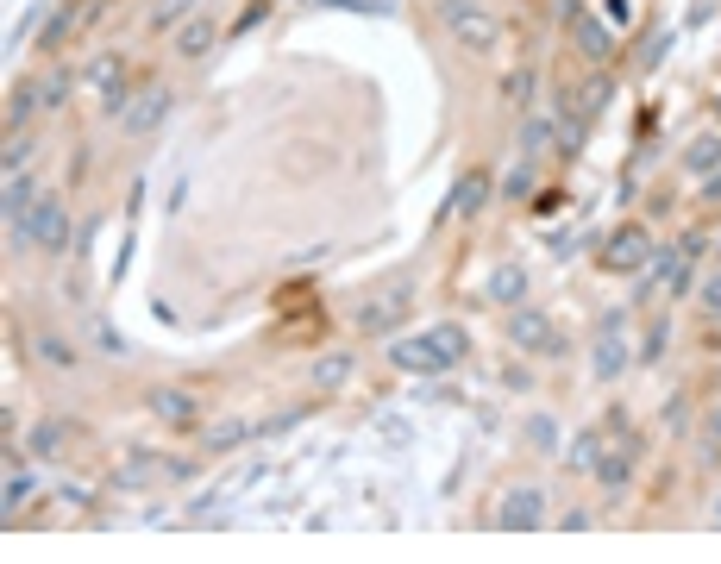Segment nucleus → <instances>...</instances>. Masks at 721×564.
<instances>
[{"label":"nucleus","instance_id":"f257e3e1","mask_svg":"<svg viewBox=\"0 0 721 564\" xmlns=\"http://www.w3.org/2000/svg\"><path fill=\"white\" fill-rule=\"evenodd\" d=\"M464 358H471V333H464L458 320H439V326H427V333H408V339L389 345V364L408 370V376H446Z\"/></svg>","mask_w":721,"mask_h":564},{"label":"nucleus","instance_id":"f03ea898","mask_svg":"<svg viewBox=\"0 0 721 564\" xmlns=\"http://www.w3.org/2000/svg\"><path fill=\"white\" fill-rule=\"evenodd\" d=\"M439 19H446V32L464 44V51H496L502 44V26H496V13L483 7V0H439Z\"/></svg>","mask_w":721,"mask_h":564},{"label":"nucleus","instance_id":"7ed1b4c3","mask_svg":"<svg viewBox=\"0 0 721 564\" xmlns=\"http://www.w3.org/2000/svg\"><path fill=\"white\" fill-rule=\"evenodd\" d=\"M13 239L19 245H38V251H69V214H63V201L57 195H38L32 214L13 226Z\"/></svg>","mask_w":721,"mask_h":564},{"label":"nucleus","instance_id":"20e7f679","mask_svg":"<svg viewBox=\"0 0 721 564\" xmlns=\"http://www.w3.org/2000/svg\"><path fill=\"white\" fill-rule=\"evenodd\" d=\"M565 19H571V38H577V51H584L590 63H609L615 57V32H609V19H590L577 0H565Z\"/></svg>","mask_w":721,"mask_h":564},{"label":"nucleus","instance_id":"39448f33","mask_svg":"<svg viewBox=\"0 0 721 564\" xmlns=\"http://www.w3.org/2000/svg\"><path fill=\"white\" fill-rule=\"evenodd\" d=\"M508 339H515L521 351H546V358H558V351H565L558 326H552L540 308H515V320H508Z\"/></svg>","mask_w":721,"mask_h":564},{"label":"nucleus","instance_id":"423d86ee","mask_svg":"<svg viewBox=\"0 0 721 564\" xmlns=\"http://www.w3.org/2000/svg\"><path fill=\"white\" fill-rule=\"evenodd\" d=\"M408 301H414V289H408V282H395L389 295H370L364 308H358V326H364V333H395V326L408 320Z\"/></svg>","mask_w":721,"mask_h":564},{"label":"nucleus","instance_id":"0eeeda50","mask_svg":"<svg viewBox=\"0 0 721 564\" xmlns=\"http://www.w3.org/2000/svg\"><path fill=\"white\" fill-rule=\"evenodd\" d=\"M602 264H609V270H646V264H653V239H646V226L609 232V245H602Z\"/></svg>","mask_w":721,"mask_h":564},{"label":"nucleus","instance_id":"6e6552de","mask_svg":"<svg viewBox=\"0 0 721 564\" xmlns=\"http://www.w3.org/2000/svg\"><path fill=\"white\" fill-rule=\"evenodd\" d=\"M546 521V496H540V489H508V496H502V508H496V527H508V533H533V527H540Z\"/></svg>","mask_w":721,"mask_h":564},{"label":"nucleus","instance_id":"1a4fd4ad","mask_svg":"<svg viewBox=\"0 0 721 564\" xmlns=\"http://www.w3.org/2000/svg\"><path fill=\"white\" fill-rule=\"evenodd\" d=\"M590 370L602 376V383H615V376L627 370V339H621V314H602V326H596V358H590Z\"/></svg>","mask_w":721,"mask_h":564},{"label":"nucleus","instance_id":"9d476101","mask_svg":"<svg viewBox=\"0 0 721 564\" xmlns=\"http://www.w3.org/2000/svg\"><path fill=\"white\" fill-rule=\"evenodd\" d=\"M634 464H640V439H621L615 452H602V458H596V477H602V489H621L627 477H634Z\"/></svg>","mask_w":721,"mask_h":564},{"label":"nucleus","instance_id":"9b49d317","mask_svg":"<svg viewBox=\"0 0 721 564\" xmlns=\"http://www.w3.org/2000/svg\"><path fill=\"white\" fill-rule=\"evenodd\" d=\"M151 477H189V464H170V458H151V452H138L120 464V489H138V483H151Z\"/></svg>","mask_w":721,"mask_h":564},{"label":"nucleus","instance_id":"f8f14e48","mask_svg":"<svg viewBox=\"0 0 721 564\" xmlns=\"http://www.w3.org/2000/svg\"><path fill=\"white\" fill-rule=\"evenodd\" d=\"M164 113H170V88H145V94H138V107H126L120 126H126V132H151Z\"/></svg>","mask_w":721,"mask_h":564},{"label":"nucleus","instance_id":"ddd939ff","mask_svg":"<svg viewBox=\"0 0 721 564\" xmlns=\"http://www.w3.org/2000/svg\"><path fill=\"white\" fill-rule=\"evenodd\" d=\"M151 408H157V420H170V427H195V395L189 389H157Z\"/></svg>","mask_w":721,"mask_h":564},{"label":"nucleus","instance_id":"4468645a","mask_svg":"<svg viewBox=\"0 0 721 564\" xmlns=\"http://www.w3.org/2000/svg\"><path fill=\"white\" fill-rule=\"evenodd\" d=\"M521 439L533 445V452H546V458L565 452V439H558V420H552V414H527V420H521Z\"/></svg>","mask_w":721,"mask_h":564},{"label":"nucleus","instance_id":"2eb2a0df","mask_svg":"<svg viewBox=\"0 0 721 564\" xmlns=\"http://www.w3.org/2000/svg\"><path fill=\"white\" fill-rule=\"evenodd\" d=\"M483 201H490V176H483V170H471V176H464L458 188H452V201H446V214H477V207Z\"/></svg>","mask_w":721,"mask_h":564},{"label":"nucleus","instance_id":"dca6fc26","mask_svg":"<svg viewBox=\"0 0 721 564\" xmlns=\"http://www.w3.org/2000/svg\"><path fill=\"white\" fill-rule=\"evenodd\" d=\"M684 170H696V176H715L721 170V138L715 132H703V138H690V145H684Z\"/></svg>","mask_w":721,"mask_h":564},{"label":"nucleus","instance_id":"f3484780","mask_svg":"<svg viewBox=\"0 0 721 564\" xmlns=\"http://www.w3.org/2000/svg\"><path fill=\"white\" fill-rule=\"evenodd\" d=\"M490 301H527V270L521 264H496L490 270Z\"/></svg>","mask_w":721,"mask_h":564},{"label":"nucleus","instance_id":"a211bd4d","mask_svg":"<svg viewBox=\"0 0 721 564\" xmlns=\"http://www.w3.org/2000/svg\"><path fill=\"white\" fill-rule=\"evenodd\" d=\"M245 439H258V420H220V427H207V452H232Z\"/></svg>","mask_w":721,"mask_h":564},{"label":"nucleus","instance_id":"6ab92c4d","mask_svg":"<svg viewBox=\"0 0 721 564\" xmlns=\"http://www.w3.org/2000/svg\"><path fill=\"white\" fill-rule=\"evenodd\" d=\"M32 201H38V188L26 182V170H13V176H7V226L26 220V214H32Z\"/></svg>","mask_w":721,"mask_h":564},{"label":"nucleus","instance_id":"aec40b11","mask_svg":"<svg viewBox=\"0 0 721 564\" xmlns=\"http://www.w3.org/2000/svg\"><path fill=\"white\" fill-rule=\"evenodd\" d=\"M609 101H615V82H609V76H590L584 88H577V113H584V120H596Z\"/></svg>","mask_w":721,"mask_h":564},{"label":"nucleus","instance_id":"412c9836","mask_svg":"<svg viewBox=\"0 0 721 564\" xmlns=\"http://www.w3.org/2000/svg\"><path fill=\"white\" fill-rule=\"evenodd\" d=\"M558 458H565L571 470H596V458H602V433H577Z\"/></svg>","mask_w":721,"mask_h":564},{"label":"nucleus","instance_id":"4be33fe9","mask_svg":"<svg viewBox=\"0 0 721 564\" xmlns=\"http://www.w3.org/2000/svg\"><path fill=\"white\" fill-rule=\"evenodd\" d=\"M63 439H69L63 420H44V427L32 433V452H38V458H63Z\"/></svg>","mask_w":721,"mask_h":564},{"label":"nucleus","instance_id":"5701e85b","mask_svg":"<svg viewBox=\"0 0 721 564\" xmlns=\"http://www.w3.org/2000/svg\"><path fill=\"white\" fill-rule=\"evenodd\" d=\"M207 44H214V26H207V19H195V26H182L176 51H182V57H207Z\"/></svg>","mask_w":721,"mask_h":564},{"label":"nucleus","instance_id":"b1692460","mask_svg":"<svg viewBox=\"0 0 721 564\" xmlns=\"http://www.w3.org/2000/svg\"><path fill=\"white\" fill-rule=\"evenodd\" d=\"M32 107H44V101H38V88H13V94H7V126H26V120H32Z\"/></svg>","mask_w":721,"mask_h":564},{"label":"nucleus","instance_id":"393cba45","mask_svg":"<svg viewBox=\"0 0 721 564\" xmlns=\"http://www.w3.org/2000/svg\"><path fill=\"white\" fill-rule=\"evenodd\" d=\"M38 101H44V107H63V101H69V76H63V69H51V76L38 82Z\"/></svg>","mask_w":721,"mask_h":564},{"label":"nucleus","instance_id":"a878e982","mask_svg":"<svg viewBox=\"0 0 721 564\" xmlns=\"http://www.w3.org/2000/svg\"><path fill=\"white\" fill-rule=\"evenodd\" d=\"M345 376H352V358H327V364L314 370V383H320V389H339Z\"/></svg>","mask_w":721,"mask_h":564},{"label":"nucleus","instance_id":"bb28decb","mask_svg":"<svg viewBox=\"0 0 721 564\" xmlns=\"http://www.w3.org/2000/svg\"><path fill=\"white\" fill-rule=\"evenodd\" d=\"M546 145H552V126H546V120H527V132H521V151H527V157H540Z\"/></svg>","mask_w":721,"mask_h":564},{"label":"nucleus","instance_id":"cd10ccee","mask_svg":"<svg viewBox=\"0 0 721 564\" xmlns=\"http://www.w3.org/2000/svg\"><path fill=\"white\" fill-rule=\"evenodd\" d=\"M508 195H515V201H521V195H533V157H521L515 170H508Z\"/></svg>","mask_w":721,"mask_h":564},{"label":"nucleus","instance_id":"c85d7f7f","mask_svg":"<svg viewBox=\"0 0 721 564\" xmlns=\"http://www.w3.org/2000/svg\"><path fill=\"white\" fill-rule=\"evenodd\" d=\"M602 19H609V32L634 26V0H602Z\"/></svg>","mask_w":721,"mask_h":564},{"label":"nucleus","instance_id":"c756f323","mask_svg":"<svg viewBox=\"0 0 721 564\" xmlns=\"http://www.w3.org/2000/svg\"><path fill=\"white\" fill-rule=\"evenodd\" d=\"M665 51H671V32H653V38H646V51H640V69H659Z\"/></svg>","mask_w":721,"mask_h":564},{"label":"nucleus","instance_id":"7c9ffc66","mask_svg":"<svg viewBox=\"0 0 721 564\" xmlns=\"http://www.w3.org/2000/svg\"><path fill=\"white\" fill-rule=\"evenodd\" d=\"M665 345H671V326L653 320V326H646V351H640V358H665Z\"/></svg>","mask_w":721,"mask_h":564},{"label":"nucleus","instance_id":"2f4dec72","mask_svg":"<svg viewBox=\"0 0 721 564\" xmlns=\"http://www.w3.org/2000/svg\"><path fill=\"white\" fill-rule=\"evenodd\" d=\"M320 7H358V13H395L402 0H320Z\"/></svg>","mask_w":721,"mask_h":564},{"label":"nucleus","instance_id":"473e14b6","mask_svg":"<svg viewBox=\"0 0 721 564\" xmlns=\"http://www.w3.org/2000/svg\"><path fill=\"white\" fill-rule=\"evenodd\" d=\"M69 26H76V13H57L51 26H44V51H57V44L69 38Z\"/></svg>","mask_w":721,"mask_h":564},{"label":"nucleus","instance_id":"72a5a7b5","mask_svg":"<svg viewBox=\"0 0 721 564\" xmlns=\"http://www.w3.org/2000/svg\"><path fill=\"white\" fill-rule=\"evenodd\" d=\"M26 496H32V477L26 470H7V508H19Z\"/></svg>","mask_w":721,"mask_h":564},{"label":"nucleus","instance_id":"f704fd0d","mask_svg":"<svg viewBox=\"0 0 721 564\" xmlns=\"http://www.w3.org/2000/svg\"><path fill=\"white\" fill-rule=\"evenodd\" d=\"M703 308L721 320V270H715V276H703Z\"/></svg>","mask_w":721,"mask_h":564},{"label":"nucleus","instance_id":"c9c22d12","mask_svg":"<svg viewBox=\"0 0 721 564\" xmlns=\"http://www.w3.org/2000/svg\"><path fill=\"white\" fill-rule=\"evenodd\" d=\"M38 351H44V364H76V351H69L63 339H44Z\"/></svg>","mask_w":721,"mask_h":564},{"label":"nucleus","instance_id":"e433bc0d","mask_svg":"<svg viewBox=\"0 0 721 564\" xmlns=\"http://www.w3.org/2000/svg\"><path fill=\"white\" fill-rule=\"evenodd\" d=\"M182 13H189V0H157L151 19H157V26H170V19H182Z\"/></svg>","mask_w":721,"mask_h":564},{"label":"nucleus","instance_id":"4c0bfd02","mask_svg":"<svg viewBox=\"0 0 721 564\" xmlns=\"http://www.w3.org/2000/svg\"><path fill=\"white\" fill-rule=\"evenodd\" d=\"M26 157H32V145H26V138H13V145H7V176L26 170Z\"/></svg>","mask_w":721,"mask_h":564},{"label":"nucleus","instance_id":"58836bf2","mask_svg":"<svg viewBox=\"0 0 721 564\" xmlns=\"http://www.w3.org/2000/svg\"><path fill=\"white\" fill-rule=\"evenodd\" d=\"M684 420H690V408H684V395H671V402H665V427H684Z\"/></svg>","mask_w":721,"mask_h":564},{"label":"nucleus","instance_id":"ea45409f","mask_svg":"<svg viewBox=\"0 0 721 564\" xmlns=\"http://www.w3.org/2000/svg\"><path fill=\"white\" fill-rule=\"evenodd\" d=\"M95 339H101V345L113 351V358H120V351H126V339H120V333H113V326H95Z\"/></svg>","mask_w":721,"mask_h":564},{"label":"nucleus","instance_id":"a19ab883","mask_svg":"<svg viewBox=\"0 0 721 564\" xmlns=\"http://www.w3.org/2000/svg\"><path fill=\"white\" fill-rule=\"evenodd\" d=\"M703 201H721V170H715V176L703 182Z\"/></svg>","mask_w":721,"mask_h":564},{"label":"nucleus","instance_id":"79ce46f5","mask_svg":"<svg viewBox=\"0 0 721 564\" xmlns=\"http://www.w3.org/2000/svg\"><path fill=\"white\" fill-rule=\"evenodd\" d=\"M709 439H721V402L709 408Z\"/></svg>","mask_w":721,"mask_h":564},{"label":"nucleus","instance_id":"37998d69","mask_svg":"<svg viewBox=\"0 0 721 564\" xmlns=\"http://www.w3.org/2000/svg\"><path fill=\"white\" fill-rule=\"evenodd\" d=\"M715 521H721V502H715Z\"/></svg>","mask_w":721,"mask_h":564}]
</instances>
